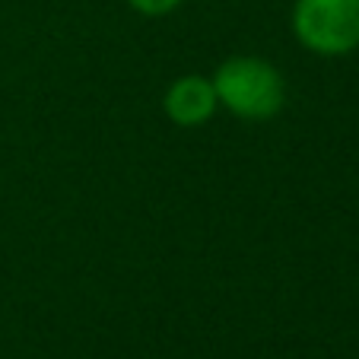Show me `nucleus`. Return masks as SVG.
<instances>
[{
  "instance_id": "f03ea898",
  "label": "nucleus",
  "mask_w": 359,
  "mask_h": 359,
  "mask_svg": "<svg viewBox=\"0 0 359 359\" xmlns=\"http://www.w3.org/2000/svg\"><path fill=\"white\" fill-rule=\"evenodd\" d=\"M292 26L315 55H350L359 48V0H296Z\"/></svg>"
},
{
  "instance_id": "f257e3e1",
  "label": "nucleus",
  "mask_w": 359,
  "mask_h": 359,
  "mask_svg": "<svg viewBox=\"0 0 359 359\" xmlns=\"http://www.w3.org/2000/svg\"><path fill=\"white\" fill-rule=\"evenodd\" d=\"M217 102L238 118H271L283 109V76L258 57H232L213 76Z\"/></svg>"
},
{
  "instance_id": "20e7f679",
  "label": "nucleus",
  "mask_w": 359,
  "mask_h": 359,
  "mask_svg": "<svg viewBox=\"0 0 359 359\" xmlns=\"http://www.w3.org/2000/svg\"><path fill=\"white\" fill-rule=\"evenodd\" d=\"M182 0H130V7L140 10L147 16H163V13H172Z\"/></svg>"
},
{
  "instance_id": "7ed1b4c3",
  "label": "nucleus",
  "mask_w": 359,
  "mask_h": 359,
  "mask_svg": "<svg viewBox=\"0 0 359 359\" xmlns=\"http://www.w3.org/2000/svg\"><path fill=\"white\" fill-rule=\"evenodd\" d=\"M213 109H217V89L203 76H182L165 93V111L182 128L203 124L213 115Z\"/></svg>"
}]
</instances>
